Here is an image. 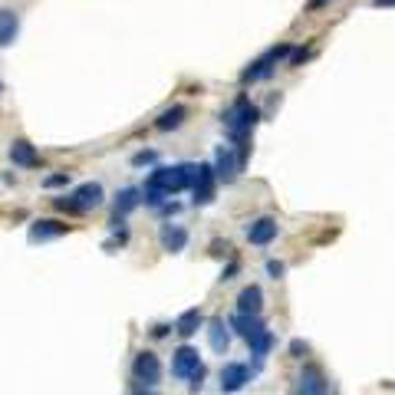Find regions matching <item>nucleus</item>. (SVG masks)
<instances>
[{"label":"nucleus","instance_id":"1","mask_svg":"<svg viewBox=\"0 0 395 395\" xmlns=\"http://www.w3.org/2000/svg\"><path fill=\"white\" fill-rule=\"evenodd\" d=\"M224 122V129H228V138L237 145V165H247V155H250V132H254V125L260 122V109L247 99V96H237L234 99V106L221 116Z\"/></svg>","mask_w":395,"mask_h":395},{"label":"nucleus","instance_id":"2","mask_svg":"<svg viewBox=\"0 0 395 395\" xmlns=\"http://www.w3.org/2000/svg\"><path fill=\"white\" fill-rule=\"evenodd\" d=\"M195 171H198V165H191V162H182V165H162L149 175L145 188H158L162 195L171 198V195H178V191H184V188H191Z\"/></svg>","mask_w":395,"mask_h":395},{"label":"nucleus","instance_id":"3","mask_svg":"<svg viewBox=\"0 0 395 395\" xmlns=\"http://www.w3.org/2000/svg\"><path fill=\"white\" fill-rule=\"evenodd\" d=\"M106 201V191H103V184L99 182H86L79 184L73 195L66 198H53V204L60 208V211H70V214H83V211H92V208H99Z\"/></svg>","mask_w":395,"mask_h":395},{"label":"nucleus","instance_id":"4","mask_svg":"<svg viewBox=\"0 0 395 395\" xmlns=\"http://www.w3.org/2000/svg\"><path fill=\"white\" fill-rule=\"evenodd\" d=\"M290 53H293V46H287V43H284V46H274V50H267L260 60H254V63H250V66H247V70L241 73V83H257V79H267L270 73H274L277 63L287 60Z\"/></svg>","mask_w":395,"mask_h":395},{"label":"nucleus","instance_id":"5","mask_svg":"<svg viewBox=\"0 0 395 395\" xmlns=\"http://www.w3.org/2000/svg\"><path fill=\"white\" fill-rule=\"evenodd\" d=\"M132 376H136L138 385H149V389H155L158 382H162V363H158V356L155 352H138L136 363H132Z\"/></svg>","mask_w":395,"mask_h":395},{"label":"nucleus","instance_id":"6","mask_svg":"<svg viewBox=\"0 0 395 395\" xmlns=\"http://www.w3.org/2000/svg\"><path fill=\"white\" fill-rule=\"evenodd\" d=\"M214 171H211V165H198V171H195V182H191V191H195V204H211L214 201Z\"/></svg>","mask_w":395,"mask_h":395},{"label":"nucleus","instance_id":"7","mask_svg":"<svg viewBox=\"0 0 395 395\" xmlns=\"http://www.w3.org/2000/svg\"><path fill=\"white\" fill-rule=\"evenodd\" d=\"M211 171H214V178H221V182H234V178H237L241 165H237V155L231 152V145H217Z\"/></svg>","mask_w":395,"mask_h":395},{"label":"nucleus","instance_id":"8","mask_svg":"<svg viewBox=\"0 0 395 395\" xmlns=\"http://www.w3.org/2000/svg\"><path fill=\"white\" fill-rule=\"evenodd\" d=\"M293 395H326V379L319 365H303L300 379H297V392Z\"/></svg>","mask_w":395,"mask_h":395},{"label":"nucleus","instance_id":"9","mask_svg":"<svg viewBox=\"0 0 395 395\" xmlns=\"http://www.w3.org/2000/svg\"><path fill=\"white\" fill-rule=\"evenodd\" d=\"M201 359H198V350L195 346H178L175 356H171V376H178V379H188L191 372H195Z\"/></svg>","mask_w":395,"mask_h":395},{"label":"nucleus","instance_id":"10","mask_svg":"<svg viewBox=\"0 0 395 395\" xmlns=\"http://www.w3.org/2000/svg\"><path fill=\"white\" fill-rule=\"evenodd\" d=\"M247 382H250V369L244 363H228L221 369V389L224 392H241Z\"/></svg>","mask_w":395,"mask_h":395},{"label":"nucleus","instance_id":"11","mask_svg":"<svg viewBox=\"0 0 395 395\" xmlns=\"http://www.w3.org/2000/svg\"><path fill=\"white\" fill-rule=\"evenodd\" d=\"M138 195H142L138 188H122L119 195H116V214H112V228H116V231L122 228L125 214H129V211H136V208H138V201H142Z\"/></svg>","mask_w":395,"mask_h":395},{"label":"nucleus","instance_id":"12","mask_svg":"<svg viewBox=\"0 0 395 395\" xmlns=\"http://www.w3.org/2000/svg\"><path fill=\"white\" fill-rule=\"evenodd\" d=\"M260 310H264V290H260L257 284L244 287L241 297H237V313H244V317H260Z\"/></svg>","mask_w":395,"mask_h":395},{"label":"nucleus","instance_id":"13","mask_svg":"<svg viewBox=\"0 0 395 395\" xmlns=\"http://www.w3.org/2000/svg\"><path fill=\"white\" fill-rule=\"evenodd\" d=\"M277 237V221L274 217H257L254 224H247V241L264 247V244H270Z\"/></svg>","mask_w":395,"mask_h":395},{"label":"nucleus","instance_id":"14","mask_svg":"<svg viewBox=\"0 0 395 395\" xmlns=\"http://www.w3.org/2000/svg\"><path fill=\"white\" fill-rule=\"evenodd\" d=\"M10 162L20 168H36L40 165V155H36V149H33L27 138H17L14 145H10Z\"/></svg>","mask_w":395,"mask_h":395},{"label":"nucleus","instance_id":"15","mask_svg":"<svg viewBox=\"0 0 395 395\" xmlns=\"http://www.w3.org/2000/svg\"><path fill=\"white\" fill-rule=\"evenodd\" d=\"M231 330L250 343V339H254V336H260L267 326H264V319H260V317H244V313H237V317H231Z\"/></svg>","mask_w":395,"mask_h":395},{"label":"nucleus","instance_id":"16","mask_svg":"<svg viewBox=\"0 0 395 395\" xmlns=\"http://www.w3.org/2000/svg\"><path fill=\"white\" fill-rule=\"evenodd\" d=\"M70 231V224H63V221H33L30 228V241H53V237H63Z\"/></svg>","mask_w":395,"mask_h":395},{"label":"nucleus","instance_id":"17","mask_svg":"<svg viewBox=\"0 0 395 395\" xmlns=\"http://www.w3.org/2000/svg\"><path fill=\"white\" fill-rule=\"evenodd\" d=\"M184 244H188V231L182 224H162V247H165L168 254L184 250Z\"/></svg>","mask_w":395,"mask_h":395},{"label":"nucleus","instance_id":"18","mask_svg":"<svg viewBox=\"0 0 395 395\" xmlns=\"http://www.w3.org/2000/svg\"><path fill=\"white\" fill-rule=\"evenodd\" d=\"M208 343H211V350L214 352H228V346H231V333H228V326H224V319L221 317H214L211 323H208Z\"/></svg>","mask_w":395,"mask_h":395},{"label":"nucleus","instance_id":"19","mask_svg":"<svg viewBox=\"0 0 395 395\" xmlns=\"http://www.w3.org/2000/svg\"><path fill=\"white\" fill-rule=\"evenodd\" d=\"M20 33V17L7 7H0V46H10Z\"/></svg>","mask_w":395,"mask_h":395},{"label":"nucleus","instance_id":"20","mask_svg":"<svg viewBox=\"0 0 395 395\" xmlns=\"http://www.w3.org/2000/svg\"><path fill=\"white\" fill-rule=\"evenodd\" d=\"M201 323H204L201 310H198V306H191V310H184L182 317H178V323H175V333L184 336V339H191V336L201 330Z\"/></svg>","mask_w":395,"mask_h":395},{"label":"nucleus","instance_id":"21","mask_svg":"<svg viewBox=\"0 0 395 395\" xmlns=\"http://www.w3.org/2000/svg\"><path fill=\"white\" fill-rule=\"evenodd\" d=\"M184 116H188V109L184 106H171L155 119V129H158V132H171V129H178V125L184 122Z\"/></svg>","mask_w":395,"mask_h":395},{"label":"nucleus","instance_id":"22","mask_svg":"<svg viewBox=\"0 0 395 395\" xmlns=\"http://www.w3.org/2000/svg\"><path fill=\"white\" fill-rule=\"evenodd\" d=\"M247 346H250V352H254L257 359H264L267 352L274 350V333H270V330H264V333H260V336H254V339H250Z\"/></svg>","mask_w":395,"mask_h":395},{"label":"nucleus","instance_id":"23","mask_svg":"<svg viewBox=\"0 0 395 395\" xmlns=\"http://www.w3.org/2000/svg\"><path fill=\"white\" fill-rule=\"evenodd\" d=\"M142 195H145V204H149V208H162V204H165V198H168V195H162L158 188H145Z\"/></svg>","mask_w":395,"mask_h":395},{"label":"nucleus","instance_id":"24","mask_svg":"<svg viewBox=\"0 0 395 395\" xmlns=\"http://www.w3.org/2000/svg\"><path fill=\"white\" fill-rule=\"evenodd\" d=\"M204 376H208V372H204V365H198L195 372H191V376H188V389H191V392H201V385H204Z\"/></svg>","mask_w":395,"mask_h":395},{"label":"nucleus","instance_id":"25","mask_svg":"<svg viewBox=\"0 0 395 395\" xmlns=\"http://www.w3.org/2000/svg\"><path fill=\"white\" fill-rule=\"evenodd\" d=\"M155 158H158V155H155L152 152V149H145V152H136V155H132V165H152V162H155Z\"/></svg>","mask_w":395,"mask_h":395},{"label":"nucleus","instance_id":"26","mask_svg":"<svg viewBox=\"0 0 395 395\" xmlns=\"http://www.w3.org/2000/svg\"><path fill=\"white\" fill-rule=\"evenodd\" d=\"M63 184H70V171H60V175L46 178V188H63Z\"/></svg>","mask_w":395,"mask_h":395},{"label":"nucleus","instance_id":"27","mask_svg":"<svg viewBox=\"0 0 395 395\" xmlns=\"http://www.w3.org/2000/svg\"><path fill=\"white\" fill-rule=\"evenodd\" d=\"M306 350H310V346H306L303 339H293V343H290V352H293L297 359H303V356H306Z\"/></svg>","mask_w":395,"mask_h":395},{"label":"nucleus","instance_id":"28","mask_svg":"<svg viewBox=\"0 0 395 395\" xmlns=\"http://www.w3.org/2000/svg\"><path fill=\"white\" fill-rule=\"evenodd\" d=\"M284 270H287V267H284L280 260H270V264H267V274L274 277V280H280V277H284Z\"/></svg>","mask_w":395,"mask_h":395},{"label":"nucleus","instance_id":"29","mask_svg":"<svg viewBox=\"0 0 395 395\" xmlns=\"http://www.w3.org/2000/svg\"><path fill=\"white\" fill-rule=\"evenodd\" d=\"M168 330H171L168 323H158V326H155V330H152V336H155V339H165V336H168Z\"/></svg>","mask_w":395,"mask_h":395},{"label":"nucleus","instance_id":"30","mask_svg":"<svg viewBox=\"0 0 395 395\" xmlns=\"http://www.w3.org/2000/svg\"><path fill=\"white\" fill-rule=\"evenodd\" d=\"M132 395H155V389H149V385H138V382H136V389H132Z\"/></svg>","mask_w":395,"mask_h":395},{"label":"nucleus","instance_id":"31","mask_svg":"<svg viewBox=\"0 0 395 395\" xmlns=\"http://www.w3.org/2000/svg\"><path fill=\"white\" fill-rule=\"evenodd\" d=\"M326 3H330V0H310V7H313V10H317V7H326Z\"/></svg>","mask_w":395,"mask_h":395},{"label":"nucleus","instance_id":"32","mask_svg":"<svg viewBox=\"0 0 395 395\" xmlns=\"http://www.w3.org/2000/svg\"><path fill=\"white\" fill-rule=\"evenodd\" d=\"M376 7H392V0H372Z\"/></svg>","mask_w":395,"mask_h":395},{"label":"nucleus","instance_id":"33","mask_svg":"<svg viewBox=\"0 0 395 395\" xmlns=\"http://www.w3.org/2000/svg\"><path fill=\"white\" fill-rule=\"evenodd\" d=\"M0 89H3V83H0Z\"/></svg>","mask_w":395,"mask_h":395}]
</instances>
